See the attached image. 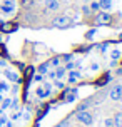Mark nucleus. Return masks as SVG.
Segmentation results:
<instances>
[{
    "label": "nucleus",
    "mask_w": 122,
    "mask_h": 127,
    "mask_svg": "<svg viewBox=\"0 0 122 127\" xmlns=\"http://www.w3.org/2000/svg\"><path fill=\"white\" fill-rule=\"evenodd\" d=\"M52 25L55 27V29H69V27H72V20L64 15V17L54 19V24H52Z\"/></svg>",
    "instance_id": "obj_1"
},
{
    "label": "nucleus",
    "mask_w": 122,
    "mask_h": 127,
    "mask_svg": "<svg viewBox=\"0 0 122 127\" xmlns=\"http://www.w3.org/2000/svg\"><path fill=\"white\" fill-rule=\"evenodd\" d=\"M19 29V24H15V22H3V24H0V32H3V33H12Z\"/></svg>",
    "instance_id": "obj_2"
},
{
    "label": "nucleus",
    "mask_w": 122,
    "mask_h": 127,
    "mask_svg": "<svg viewBox=\"0 0 122 127\" xmlns=\"http://www.w3.org/2000/svg\"><path fill=\"white\" fill-rule=\"evenodd\" d=\"M77 119L82 122V124H85V126H90V124H92V115H90L89 112H85V110H79Z\"/></svg>",
    "instance_id": "obj_3"
},
{
    "label": "nucleus",
    "mask_w": 122,
    "mask_h": 127,
    "mask_svg": "<svg viewBox=\"0 0 122 127\" xmlns=\"http://www.w3.org/2000/svg\"><path fill=\"white\" fill-rule=\"evenodd\" d=\"M0 10L3 13H12L15 10V2L13 0H5L2 5H0Z\"/></svg>",
    "instance_id": "obj_4"
},
{
    "label": "nucleus",
    "mask_w": 122,
    "mask_h": 127,
    "mask_svg": "<svg viewBox=\"0 0 122 127\" xmlns=\"http://www.w3.org/2000/svg\"><path fill=\"white\" fill-rule=\"evenodd\" d=\"M121 95H122V85H116V87H112L109 97L112 100H121Z\"/></svg>",
    "instance_id": "obj_5"
},
{
    "label": "nucleus",
    "mask_w": 122,
    "mask_h": 127,
    "mask_svg": "<svg viewBox=\"0 0 122 127\" xmlns=\"http://www.w3.org/2000/svg\"><path fill=\"white\" fill-rule=\"evenodd\" d=\"M95 20H97V24H102V25H107L110 20H112V17H110L109 13H104V12H100L99 15L95 17Z\"/></svg>",
    "instance_id": "obj_6"
},
{
    "label": "nucleus",
    "mask_w": 122,
    "mask_h": 127,
    "mask_svg": "<svg viewBox=\"0 0 122 127\" xmlns=\"http://www.w3.org/2000/svg\"><path fill=\"white\" fill-rule=\"evenodd\" d=\"M75 95H77V89L65 90V94H64V100H65V102H72L74 99H75Z\"/></svg>",
    "instance_id": "obj_7"
},
{
    "label": "nucleus",
    "mask_w": 122,
    "mask_h": 127,
    "mask_svg": "<svg viewBox=\"0 0 122 127\" xmlns=\"http://www.w3.org/2000/svg\"><path fill=\"white\" fill-rule=\"evenodd\" d=\"M45 7L49 10H57L59 8V2L57 0H45Z\"/></svg>",
    "instance_id": "obj_8"
},
{
    "label": "nucleus",
    "mask_w": 122,
    "mask_h": 127,
    "mask_svg": "<svg viewBox=\"0 0 122 127\" xmlns=\"http://www.w3.org/2000/svg\"><path fill=\"white\" fill-rule=\"evenodd\" d=\"M5 75L8 80H12V82H20V77L15 74V72H12V70H7L5 72Z\"/></svg>",
    "instance_id": "obj_9"
},
{
    "label": "nucleus",
    "mask_w": 122,
    "mask_h": 127,
    "mask_svg": "<svg viewBox=\"0 0 122 127\" xmlns=\"http://www.w3.org/2000/svg\"><path fill=\"white\" fill-rule=\"evenodd\" d=\"M99 7L107 10V8H110V7H112V0H99Z\"/></svg>",
    "instance_id": "obj_10"
},
{
    "label": "nucleus",
    "mask_w": 122,
    "mask_h": 127,
    "mask_svg": "<svg viewBox=\"0 0 122 127\" xmlns=\"http://www.w3.org/2000/svg\"><path fill=\"white\" fill-rule=\"evenodd\" d=\"M114 124H116V127H122V112H117V114H116Z\"/></svg>",
    "instance_id": "obj_11"
},
{
    "label": "nucleus",
    "mask_w": 122,
    "mask_h": 127,
    "mask_svg": "<svg viewBox=\"0 0 122 127\" xmlns=\"http://www.w3.org/2000/svg\"><path fill=\"white\" fill-rule=\"evenodd\" d=\"M109 79H110V75H109V74H105V75H104L102 79H100V80H97V85H99V87H102V85H105V84L109 82Z\"/></svg>",
    "instance_id": "obj_12"
},
{
    "label": "nucleus",
    "mask_w": 122,
    "mask_h": 127,
    "mask_svg": "<svg viewBox=\"0 0 122 127\" xmlns=\"http://www.w3.org/2000/svg\"><path fill=\"white\" fill-rule=\"evenodd\" d=\"M77 79H80V74H79V72H70V75H69V80H70V84H74Z\"/></svg>",
    "instance_id": "obj_13"
},
{
    "label": "nucleus",
    "mask_w": 122,
    "mask_h": 127,
    "mask_svg": "<svg viewBox=\"0 0 122 127\" xmlns=\"http://www.w3.org/2000/svg\"><path fill=\"white\" fill-rule=\"evenodd\" d=\"M37 95H39V97H47L49 92H47L45 89H39V90H37Z\"/></svg>",
    "instance_id": "obj_14"
},
{
    "label": "nucleus",
    "mask_w": 122,
    "mask_h": 127,
    "mask_svg": "<svg viewBox=\"0 0 122 127\" xmlns=\"http://www.w3.org/2000/svg\"><path fill=\"white\" fill-rule=\"evenodd\" d=\"M47 69H49V64H42L39 67V72L40 74H44V72H47Z\"/></svg>",
    "instance_id": "obj_15"
},
{
    "label": "nucleus",
    "mask_w": 122,
    "mask_h": 127,
    "mask_svg": "<svg viewBox=\"0 0 122 127\" xmlns=\"http://www.w3.org/2000/svg\"><path fill=\"white\" fill-rule=\"evenodd\" d=\"M64 74H65L64 69H59L57 72H55V77H57V79H62V77H64Z\"/></svg>",
    "instance_id": "obj_16"
},
{
    "label": "nucleus",
    "mask_w": 122,
    "mask_h": 127,
    "mask_svg": "<svg viewBox=\"0 0 122 127\" xmlns=\"http://www.w3.org/2000/svg\"><path fill=\"white\" fill-rule=\"evenodd\" d=\"M10 104H12V102H10V99H3V102H2V109H7Z\"/></svg>",
    "instance_id": "obj_17"
},
{
    "label": "nucleus",
    "mask_w": 122,
    "mask_h": 127,
    "mask_svg": "<svg viewBox=\"0 0 122 127\" xmlns=\"http://www.w3.org/2000/svg\"><path fill=\"white\" fill-rule=\"evenodd\" d=\"M0 55H7V49L3 44H0Z\"/></svg>",
    "instance_id": "obj_18"
},
{
    "label": "nucleus",
    "mask_w": 122,
    "mask_h": 127,
    "mask_svg": "<svg viewBox=\"0 0 122 127\" xmlns=\"http://www.w3.org/2000/svg\"><path fill=\"white\" fill-rule=\"evenodd\" d=\"M32 74H33V67H29V69H27L25 77H27V79H30V75H32Z\"/></svg>",
    "instance_id": "obj_19"
},
{
    "label": "nucleus",
    "mask_w": 122,
    "mask_h": 127,
    "mask_svg": "<svg viewBox=\"0 0 122 127\" xmlns=\"http://www.w3.org/2000/svg\"><path fill=\"white\" fill-rule=\"evenodd\" d=\"M55 127H69V121H62L60 124H57Z\"/></svg>",
    "instance_id": "obj_20"
},
{
    "label": "nucleus",
    "mask_w": 122,
    "mask_h": 127,
    "mask_svg": "<svg viewBox=\"0 0 122 127\" xmlns=\"http://www.w3.org/2000/svg\"><path fill=\"white\" fill-rule=\"evenodd\" d=\"M119 57H121V52H119V50H114V52H112V59H114V60H116V59H119Z\"/></svg>",
    "instance_id": "obj_21"
},
{
    "label": "nucleus",
    "mask_w": 122,
    "mask_h": 127,
    "mask_svg": "<svg viewBox=\"0 0 122 127\" xmlns=\"http://www.w3.org/2000/svg\"><path fill=\"white\" fill-rule=\"evenodd\" d=\"M90 8H92V10H99V8H100V7H99V2H94V3L90 5Z\"/></svg>",
    "instance_id": "obj_22"
},
{
    "label": "nucleus",
    "mask_w": 122,
    "mask_h": 127,
    "mask_svg": "<svg viewBox=\"0 0 122 127\" xmlns=\"http://www.w3.org/2000/svg\"><path fill=\"white\" fill-rule=\"evenodd\" d=\"M94 33H95V30L92 29V30H89V32H87V35H85V37H87V38H92V37H94Z\"/></svg>",
    "instance_id": "obj_23"
},
{
    "label": "nucleus",
    "mask_w": 122,
    "mask_h": 127,
    "mask_svg": "<svg viewBox=\"0 0 122 127\" xmlns=\"http://www.w3.org/2000/svg\"><path fill=\"white\" fill-rule=\"evenodd\" d=\"M7 89H8V85L5 82H0V90H7Z\"/></svg>",
    "instance_id": "obj_24"
},
{
    "label": "nucleus",
    "mask_w": 122,
    "mask_h": 127,
    "mask_svg": "<svg viewBox=\"0 0 122 127\" xmlns=\"http://www.w3.org/2000/svg\"><path fill=\"white\" fill-rule=\"evenodd\" d=\"M55 87H57V89H62V87H64V84H62V82H59V80H57V84H55Z\"/></svg>",
    "instance_id": "obj_25"
},
{
    "label": "nucleus",
    "mask_w": 122,
    "mask_h": 127,
    "mask_svg": "<svg viewBox=\"0 0 122 127\" xmlns=\"http://www.w3.org/2000/svg\"><path fill=\"white\" fill-rule=\"evenodd\" d=\"M105 126H107V127H112V121H110V119H107V121H105Z\"/></svg>",
    "instance_id": "obj_26"
},
{
    "label": "nucleus",
    "mask_w": 122,
    "mask_h": 127,
    "mask_svg": "<svg viewBox=\"0 0 122 127\" xmlns=\"http://www.w3.org/2000/svg\"><path fill=\"white\" fill-rule=\"evenodd\" d=\"M117 74H119V75H122V67H121L119 70H117Z\"/></svg>",
    "instance_id": "obj_27"
},
{
    "label": "nucleus",
    "mask_w": 122,
    "mask_h": 127,
    "mask_svg": "<svg viewBox=\"0 0 122 127\" xmlns=\"http://www.w3.org/2000/svg\"><path fill=\"white\" fill-rule=\"evenodd\" d=\"M0 114H2V109H0Z\"/></svg>",
    "instance_id": "obj_28"
},
{
    "label": "nucleus",
    "mask_w": 122,
    "mask_h": 127,
    "mask_svg": "<svg viewBox=\"0 0 122 127\" xmlns=\"http://www.w3.org/2000/svg\"><path fill=\"white\" fill-rule=\"evenodd\" d=\"M121 100H122V95H121Z\"/></svg>",
    "instance_id": "obj_29"
},
{
    "label": "nucleus",
    "mask_w": 122,
    "mask_h": 127,
    "mask_svg": "<svg viewBox=\"0 0 122 127\" xmlns=\"http://www.w3.org/2000/svg\"><path fill=\"white\" fill-rule=\"evenodd\" d=\"M121 38H122V33H121Z\"/></svg>",
    "instance_id": "obj_30"
},
{
    "label": "nucleus",
    "mask_w": 122,
    "mask_h": 127,
    "mask_svg": "<svg viewBox=\"0 0 122 127\" xmlns=\"http://www.w3.org/2000/svg\"><path fill=\"white\" fill-rule=\"evenodd\" d=\"M0 24H2V22H0Z\"/></svg>",
    "instance_id": "obj_31"
}]
</instances>
